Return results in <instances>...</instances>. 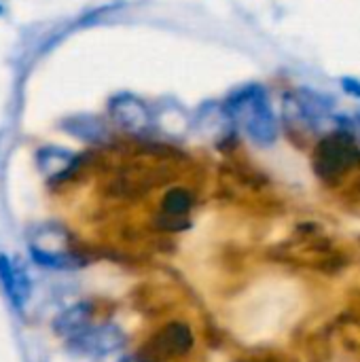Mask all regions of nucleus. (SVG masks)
Wrapping results in <instances>:
<instances>
[{"instance_id":"f257e3e1","label":"nucleus","mask_w":360,"mask_h":362,"mask_svg":"<svg viewBox=\"0 0 360 362\" xmlns=\"http://www.w3.org/2000/svg\"><path fill=\"white\" fill-rule=\"evenodd\" d=\"M231 119L244 127L248 138L259 146H269L278 138V119L261 85H244L223 102Z\"/></svg>"},{"instance_id":"f03ea898","label":"nucleus","mask_w":360,"mask_h":362,"mask_svg":"<svg viewBox=\"0 0 360 362\" xmlns=\"http://www.w3.org/2000/svg\"><path fill=\"white\" fill-rule=\"evenodd\" d=\"M30 252H32V259L45 267L68 269L76 265V259L70 255L66 231L55 225L38 227L30 235Z\"/></svg>"},{"instance_id":"7ed1b4c3","label":"nucleus","mask_w":360,"mask_h":362,"mask_svg":"<svg viewBox=\"0 0 360 362\" xmlns=\"http://www.w3.org/2000/svg\"><path fill=\"white\" fill-rule=\"evenodd\" d=\"M360 163V148L352 144L344 134L329 136L316 148V170L325 176L342 174Z\"/></svg>"},{"instance_id":"20e7f679","label":"nucleus","mask_w":360,"mask_h":362,"mask_svg":"<svg viewBox=\"0 0 360 362\" xmlns=\"http://www.w3.org/2000/svg\"><path fill=\"white\" fill-rule=\"evenodd\" d=\"M331 102L310 89H299L293 95H286L284 108L286 115L295 121H303L306 125L318 129L320 125H325L331 119Z\"/></svg>"},{"instance_id":"39448f33","label":"nucleus","mask_w":360,"mask_h":362,"mask_svg":"<svg viewBox=\"0 0 360 362\" xmlns=\"http://www.w3.org/2000/svg\"><path fill=\"white\" fill-rule=\"evenodd\" d=\"M108 110H110L112 121L129 134H142L155 123L151 108L132 93L115 95L108 104Z\"/></svg>"},{"instance_id":"423d86ee","label":"nucleus","mask_w":360,"mask_h":362,"mask_svg":"<svg viewBox=\"0 0 360 362\" xmlns=\"http://www.w3.org/2000/svg\"><path fill=\"white\" fill-rule=\"evenodd\" d=\"M74 346H79V350L87 352V354H95V356H104L110 352H117L125 337L123 331L115 325H100L95 329H85L79 337L72 339Z\"/></svg>"},{"instance_id":"0eeeda50","label":"nucleus","mask_w":360,"mask_h":362,"mask_svg":"<svg viewBox=\"0 0 360 362\" xmlns=\"http://www.w3.org/2000/svg\"><path fill=\"white\" fill-rule=\"evenodd\" d=\"M0 282H2V286H4V291L8 295V301L17 310H21L23 303L30 299L32 284H30L28 272L23 269V265L17 259L0 255Z\"/></svg>"},{"instance_id":"6e6552de","label":"nucleus","mask_w":360,"mask_h":362,"mask_svg":"<svg viewBox=\"0 0 360 362\" xmlns=\"http://www.w3.org/2000/svg\"><path fill=\"white\" fill-rule=\"evenodd\" d=\"M193 127L210 138H219L225 136L229 132V125L233 123L229 110L225 108V104H216V102H208L202 104L197 108V112L193 115Z\"/></svg>"},{"instance_id":"1a4fd4ad","label":"nucleus","mask_w":360,"mask_h":362,"mask_svg":"<svg viewBox=\"0 0 360 362\" xmlns=\"http://www.w3.org/2000/svg\"><path fill=\"white\" fill-rule=\"evenodd\" d=\"M74 161H76V157L70 151L59 148V146L40 148L36 155V165H38L40 174L49 180H55V178H62L64 174H68L72 170Z\"/></svg>"},{"instance_id":"9d476101","label":"nucleus","mask_w":360,"mask_h":362,"mask_svg":"<svg viewBox=\"0 0 360 362\" xmlns=\"http://www.w3.org/2000/svg\"><path fill=\"white\" fill-rule=\"evenodd\" d=\"M87 322H89V305L85 303H79V305H72L68 308L66 312H62L55 320H53V331L62 337H79L85 329H87Z\"/></svg>"},{"instance_id":"9b49d317","label":"nucleus","mask_w":360,"mask_h":362,"mask_svg":"<svg viewBox=\"0 0 360 362\" xmlns=\"http://www.w3.org/2000/svg\"><path fill=\"white\" fill-rule=\"evenodd\" d=\"M157 125L163 129L166 136L182 138L189 132V127H191V119H189V115L178 104L170 102V104H163L161 112L157 115Z\"/></svg>"},{"instance_id":"f8f14e48","label":"nucleus","mask_w":360,"mask_h":362,"mask_svg":"<svg viewBox=\"0 0 360 362\" xmlns=\"http://www.w3.org/2000/svg\"><path fill=\"white\" fill-rule=\"evenodd\" d=\"M193 344L191 331L185 325H172L161 335V350L168 354H185Z\"/></svg>"},{"instance_id":"ddd939ff","label":"nucleus","mask_w":360,"mask_h":362,"mask_svg":"<svg viewBox=\"0 0 360 362\" xmlns=\"http://www.w3.org/2000/svg\"><path fill=\"white\" fill-rule=\"evenodd\" d=\"M68 132H72L76 138L89 140V142H98L106 138V127L102 125V121L93 119V117H76L66 125Z\"/></svg>"},{"instance_id":"4468645a","label":"nucleus","mask_w":360,"mask_h":362,"mask_svg":"<svg viewBox=\"0 0 360 362\" xmlns=\"http://www.w3.org/2000/svg\"><path fill=\"white\" fill-rule=\"evenodd\" d=\"M193 206V195L185 189H172L163 202H161V208L168 216H180V214H187Z\"/></svg>"},{"instance_id":"2eb2a0df","label":"nucleus","mask_w":360,"mask_h":362,"mask_svg":"<svg viewBox=\"0 0 360 362\" xmlns=\"http://www.w3.org/2000/svg\"><path fill=\"white\" fill-rule=\"evenodd\" d=\"M342 87L346 93H350L352 98H360V81L359 78H352V76H344L342 78Z\"/></svg>"},{"instance_id":"dca6fc26","label":"nucleus","mask_w":360,"mask_h":362,"mask_svg":"<svg viewBox=\"0 0 360 362\" xmlns=\"http://www.w3.org/2000/svg\"><path fill=\"white\" fill-rule=\"evenodd\" d=\"M119 362H142L140 358H136V356H127V358H121Z\"/></svg>"}]
</instances>
